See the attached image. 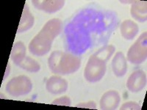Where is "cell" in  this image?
Wrapping results in <instances>:
<instances>
[{
    "instance_id": "9",
    "label": "cell",
    "mask_w": 147,
    "mask_h": 110,
    "mask_svg": "<svg viewBox=\"0 0 147 110\" xmlns=\"http://www.w3.org/2000/svg\"><path fill=\"white\" fill-rule=\"evenodd\" d=\"M46 88L49 93L54 95H59L66 91L68 89V82L61 77L52 76L47 81Z\"/></svg>"
},
{
    "instance_id": "17",
    "label": "cell",
    "mask_w": 147,
    "mask_h": 110,
    "mask_svg": "<svg viewBox=\"0 0 147 110\" xmlns=\"http://www.w3.org/2000/svg\"><path fill=\"white\" fill-rule=\"evenodd\" d=\"M115 50V48L113 45L105 46L102 47L100 49H99L94 54L97 57H99V59L107 62L109 60V59L111 57V56L113 54Z\"/></svg>"
},
{
    "instance_id": "20",
    "label": "cell",
    "mask_w": 147,
    "mask_h": 110,
    "mask_svg": "<svg viewBox=\"0 0 147 110\" xmlns=\"http://www.w3.org/2000/svg\"><path fill=\"white\" fill-rule=\"evenodd\" d=\"M77 107H80V108H87V109H96V105L95 102L88 101L86 103H80L76 106Z\"/></svg>"
},
{
    "instance_id": "1",
    "label": "cell",
    "mask_w": 147,
    "mask_h": 110,
    "mask_svg": "<svg viewBox=\"0 0 147 110\" xmlns=\"http://www.w3.org/2000/svg\"><path fill=\"white\" fill-rule=\"evenodd\" d=\"M115 19L111 14L94 9L82 10L67 24L65 29L69 49L81 54L108 38L115 27Z\"/></svg>"
},
{
    "instance_id": "5",
    "label": "cell",
    "mask_w": 147,
    "mask_h": 110,
    "mask_svg": "<svg viewBox=\"0 0 147 110\" xmlns=\"http://www.w3.org/2000/svg\"><path fill=\"white\" fill-rule=\"evenodd\" d=\"M147 58V33L144 32L135 44L130 47L127 53V60L132 64H140Z\"/></svg>"
},
{
    "instance_id": "16",
    "label": "cell",
    "mask_w": 147,
    "mask_h": 110,
    "mask_svg": "<svg viewBox=\"0 0 147 110\" xmlns=\"http://www.w3.org/2000/svg\"><path fill=\"white\" fill-rule=\"evenodd\" d=\"M18 66L27 71L32 72V73H36L40 69V65L35 60L30 57H26Z\"/></svg>"
},
{
    "instance_id": "2",
    "label": "cell",
    "mask_w": 147,
    "mask_h": 110,
    "mask_svg": "<svg viewBox=\"0 0 147 110\" xmlns=\"http://www.w3.org/2000/svg\"><path fill=\"white\" fill-rule=\"evenodd\" d=\"M62 21L58 18L47 21L30 43V53L38 57L47 54L50 51L53 40L62 31Z\"/></svg>"
},
{
    "instance_id": "6",
    "label": "cell",
    "mask_w": 147,
    "mask_h": 110,
    "mask_svg": "<svg viewBox=\"0 0 147 110\" xmlns=\"http://www.w3.org/2000/svg\"><path fill=\"white\" fill-rule=\"evenodd\" d=\"M32 88L31 80L26 76H18L13 78L6 85V91L14 97L25 95Z\"/></svg>"
},
{
    "instance_id": "8",
    "label": "cell",
    "mask_w": 147,
    "mask_h": 110,
    "mask_svg": "<svg viewBox=\"0 0 147 110\" xmlns=\"http://www.w3.org/2000/svg\"><path fill=\"white\" fill-rule=\"evenodd\" d=\"M32 2L35 8L48 13H53L58 11L65 5V1L63 0H33Z\"/></svg>"
},
{
    "instance_id": "18",
    "label": "cell",
    "mask_w": 147,
    "mask_h": 110,
    "mask_svg": "<svg viewBox=\"0 0 147 110\" xmlns=\"http://www.w3.org/2000/svg\"><path fill=\"white\" fill-rule=\"evenodd\" d=\"M52 105L58 106H65V107H70L71 105V101L69 97L64 96L55 99L53 102H52Z\"/></svg>"
},
{
    "instance_id": "12",
    "label": "cell",
    "mask_w": 147,
    "mask_h": 110,
    "mask_svg": "<svg viewBox=\"0 0 147 110\" xmlns=\"http://www.w3.org/2000/svg\"><path fill=\"white\" fill-rule=\"evenodd\" d=\"M131 15L139 22H145L147 19V3L144 1L133 2L130 10Z\"/></svg>"
},
{
    "instance_id": "14",
    "label": "cell",
    "mask_w": 147,
    "mask_h": 110,
    "mask_svg": "<svg viewBox=\"0 0 147 110\" xmlns=\"http://www.w3.org/2000/svg\"><path fill=\"white\" fill-rule=\"evenodd\" d=\"M34 24V17L30 12L27 5H26L24 8L22 17H21L20 23L18 27V32H24L32 28Z\"/></svg>"
},
{
    "instance_id": "4",
    "label": "cell",
    "mask_w": 147,
    "mask_h": 110,
    "mask_svg": "<svg viewBox=\"0 0 147 110\" xmlns=\"http://www.w3.org/2000/svg\"><path fill=\"white\" fill-rule=\"evenodd\" d=\"M106 69V62L93 54L85 67L84 76L88 82L91 83L99 82L105 74Z\"/></svg>"
},
{
    "instance_id": "11",
    "label": "cell",
    "mask_w": 147,
    "mask_h": 110,
    "mask_svg": "<svg viewBox=\"0 0 147 110\" xmlns=\"http://www.w3.org/2000/svg\"><path fill=\"white\" fill-rule=\"evenodd\" d=\"M112 69L114 74L118 77L123 76L127 73V60L122 52H117L114 56L112 61Z\"/></svg>"
},
{
    "instance_id": "15",
    "label": "cell",
    "mask_w": 147,
    "mask_h": 110,
    "mask_svg": "<svg viewBox=\"0 0 147 110\" xmlns=\"http://www.w3.org/2000/svg\"><path fill=\"white\" fill-rule=\"evenodd\" d=\"M26 55V47L24 43L21 41L16 42L13 45L10 54V58L13 62L18 66L24 60Z\"/></svg>"
},
{
    "instance_id": "13",
    "label": "cell",
    "mask_w": 147,
    "mask_h": 110,
    "mask_svg": "<svg viewBox=\"0 0 147 110\" xmlns=\"http://www.w3.org/2000/svg\"><path fill=\"white\" fill-rule=\"evenodd\" d=\"M121 34L124 38L127 40H132L138 33L139 28L137 23L131 20L123 21L120 27Z\"/></svg>"
},
{
    "instance_id": "3",
    "label": "cell",
    "mask_w": 147,
    "mask_h": 110,
    "mask_svg": "<svg viewBox=\"0 0 147 110\" xmlns=\"http://www.w3.org/2000/svg\"><path fill=\"white\" fill-rule=\"evenodd\" d=\"M48 65L52 73L67 75L78 70L81 66V60L72 54L55 51L49 57Z\"/></svg>"
},
{
    "instance_id": "19",
    "label": "cell",
    "mask_w": 147,
    "mask_h": 110,
    "mask_svg": "<svg viewBox=\"0 0 147 110\" xmlns=\"http://www.w3.org/2000/svg\"><path fill=\"white\" fill-rule=\"evenodd\" d=\"M121 110H140L141 107L139 105L138 103L136 102L129 101L127 103H124L123 105L121 107Z\"/></svg>"
},
{
    "instance_id": "7",
    "label": "cell",
    "mask_w": 147,
    "mask_h": 110,
    "mask_svg": "<svg viewBox=\"0 0 147 110\" xmlns=\"http://www.w3.org/2000/svg\"><path fill=\"white\" fill-rule=\"evenodd\" d=\"M146 74L142 70H138L131 74L127 82V87L132 93L142 90L146 85Z\"/></svg>"
},
{
    "instance_id": "10",
    "label": "cell",
    "mask_w": 147,
    "mask_h": 110,
    "mask_svg": "<svg viewBox=\"0 0 147 110\" xmlns=\"http://www.w3.org/2000/svg\"><path fill=\"white\" fill-rule=\"evenodd\" d=\"M121 98L119 93L115 90L106 92L100 100V108L102 110H114L119 107Z\"/></svg>"
}]
</instances>
